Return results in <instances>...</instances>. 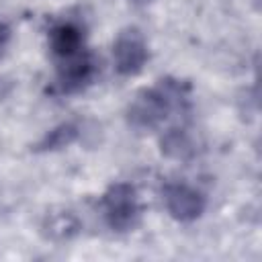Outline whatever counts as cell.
Returning <instances> with one entry per match:
<instances>
[{"label":"cell","mask_w":262,"mask_h":262,"mask_svg":"<svg viewBox=\"0 0 262 262\" xmlns=\"http://www.w3.org/2000/svg\"><path fill=\"white\" fill-rule=\"evenodd\" d=\"M190 111V84L176 78H162L141 90L127 106V123L143 133L160 129L174 115L184 117Z\"/></svg>","instance_id":"obj_1"},{"label":"cell","mask_w":262,"mask_h":262,"mask_svg":"<svg viewBox=\"0 0 262 262\" xmlns=\"http://www.w3.org/2000/svg\"><path fill=\"white\" fill-rule=\"evenodd\" d=\"M98 76V59L90 49L80 51L78 55L57 61V74L53 80V94L70 96L86 90Z\"/></svg>","instance_id":"obj_3"},{"label":"cell","mask_w":262,"mask_h":262,"mask_svg":"<svg viewBox=\"0 0 262 262\" xmlns=\"http://www.w3.org/2000/svg\"><path fill=\"white\" fill-rule=\"evenodd\" d=\"M47 41H49L51 55L57 61L70 59V57L78 55L80 51L88 49L86 47V29L80 20H74V18H63V20L53 23L49 27Z\"/></svg>","instance_id":"obj_6"},{"label":"cell","mask_w":262,"mask_h":262,"mask_svg":"<svg viewBox=\"0 0 262 262\" xmlns=\"http://www.w3.org/2000/svg\"><path fill=\"white\" fill-rule=\"evenodd\" d=\"M162 199L168 215L180 223L196 221L207 207L205 194L186 182H166L162 186Z\"/></svg>","instance_id":"obj_4"},{"label":"cell","mask_w":262,"mask_h":262,"mask_svg":"<svg viewBox=\"0 0 262 262\" xmlns=\"http://www.w3.org/2000/svg\"><path fill=\"white\" fill-rule=\"evenodd\" d=\"M82 231V223L78 219V215L70 209H51L45 213L43 221H41V233L55 242V244H63L74 239L78 233Z\"/></svg>","instance_id":"obj_7"},{"label":"cell","mask_w":262,"mask_h":262,"mask_svg":"<svg viewBox=\"0 0 262 262\" xmlns=\"http://www.w3.org/2000/svg\"><path fill=\"white\" fill-rule=\"evenodd\" d=\"M100 209H102L104 223L115 233L133 231L141 219L139 194H137V188L129 182L111 184L100 199Z\"/></svg>","instance_id":"obj_2"},{"label":"cell","mask_w":262,"mask_h":262,"mask_svg":"<svg viewBox=\"0 0 262 262\" xmlns=\"http://www.w3.org/2000/svg\"><path fill=\"white\" fill-rule=\"evenodd\" d=\"M129 2H133V4L141 6V4H147V2H151V0H129Z\"/></svg>","instance_id":"obj_11"},{"label":"cell","mask_w":262,"mask_h":262,"mask_svg":"<svg viewBox=\"0 0 262 262\" xmlns=\"http://www.w3.org/2000/svg\"><path fill=\"white\" fill-rule=\"evenodd\" d=\"M113 57H115V70L121 76L129 78L139 74L149 59V49L143 33L137 27L123 29L115 39Z\"/></svg>","instance_id":"obj_5"},{"label":"cell","mask_w":262,"mask_h":262,"mask_svg":"<svg viewBox=\"0 0 262 262\" xmlns=\"http://www.w3.org/2000/svg\"><path fill=\"white\" fill-rule=\"evenodd\" d=\"M80 133H82V131H80V123H78V121H63V123L55 125L53 129H49V131L37 141V145H35L33 149L39 151V154L59 151V149H63V147L76 143L78 137H80Z\"/></svg>","instance_id":"obj_9"},{"label":"cell","mask_w":262,"mask_h":262,"mask_svg":"<svg viewBox=\"0 0 262 262\" xmlns=\"http://www.w3.org/2000/svg\"><path fill=\"white\" fill-rule=\"evenodd\" d=\"M8 39H10V27L0 18V51L6 47V43H8Z\"/></svg>","instance_id":"obj_10"},{"label":"cell","mask_w":262,"mask_h":262,"mask_svg":"<svg viewBox=\"0 0 262 262\" xmlns=\"http://www.w3.org/2000/svg\"><path fill=\"white\" fill-rule=\"evenodd\" d=\"M160 147L164 156L174 160H188L194 156V141L186 125H174L168 131H164Z\"/></svg>","instance_id":"obj_8"}]
</instances>
